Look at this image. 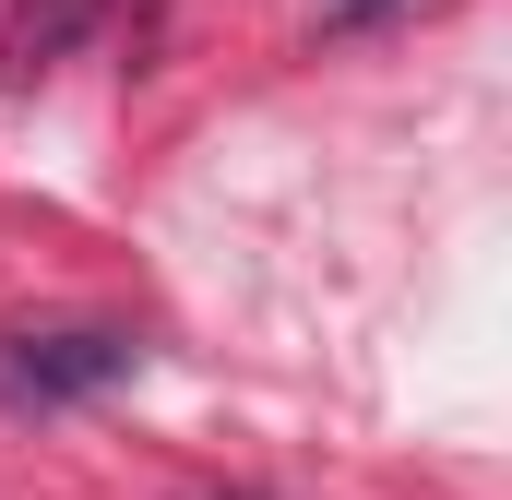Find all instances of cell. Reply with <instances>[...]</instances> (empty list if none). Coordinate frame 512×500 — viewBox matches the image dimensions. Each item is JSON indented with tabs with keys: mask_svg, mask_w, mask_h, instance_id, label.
I'll list each match as a JSON object with an SVG mask.
<instances>
[{
	"mask_svg": "<svg viewBox=\"0 0 512 500\" xmlns=\"http://www.w3.org/2000/svg\"><path fill=\"white\" fill-rule=\"evenodd\" d=\"M334 12H382V0H334Z\"/></svg>",
	"mask_w": 512,
	"mask_h": 500,
	"instance_id": "cell-3",
	"label": "cell"
},
{
	"mask_svg": "<svg viewBox=\"0 0 512 500\" xmlns=\"http://www.w3.org/2000/svg\"><path fill=\"white\" fill-rule=\"evenodd\" d=\"M143 370V346L108 334V322H72V334H0V393H24V405H84V393H108V381Z\"/></svg>",
	"mask_w": 512,
	"mask_h": 500,
	"instance_id": "cell-1",
	"label": "cell"
},
{
	"mask_svg": "<svg viewBox=\"0 0 512 500\" xmlns=\"http://www.w3.org/2000/svg\"><path fill=\"white\" fill-rule=\"evenodd\" d=\"M96 12H108V0H24V12H12V36H0V84H48Z\"/></svg>",
	"mask_w": 512,
	"mask_h": 500,
	"instance_id": "cell-2",
	"label": "cell"
}]
</instances>
